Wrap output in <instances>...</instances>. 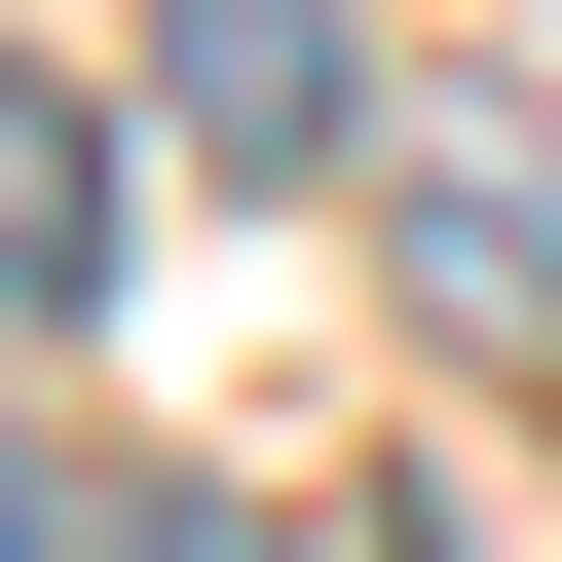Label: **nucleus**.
I'll use <instances>...</instances> for the list:
<instances>
[{
    "mask_svg": "<svg viewBox=\"0 0 562 562\" xmlns=\"http://www.w3.org/2000/svg\"><path fill=\"white\" fill-rule=\"evenodd\" d=\"M113 225H150V150H113V113L38 76V38H0V301L76 338V301H113Z\"/></svg>",
    "mask_w": 562,
    "mask_h": 562,
    "instance_id": "3",
    "label": "nucleus"
},
{
    "mask_svg": "<svg viewBox=\"0 0 562 562\" xmlns=\"http://www.w3.org/2000/svg\"><path fill=\"white\" fill-rule=\"evenodd\" d=\"M0 562H113V487H76V450H38V413H0Z\"/></svg>",
    "mask_w": 562,
    "mask_h": 562,
    "instance_id": "4",
    "label": "nucleus"
},
{
    "mask_svg": "<svg viewBox=\"0 0 562 562\" xmlns=\"http://www.w3.org/2000/svg\"><path fill=\"white\" fill-rule=\"evenodd\" d=\"M375 262H413V338H487V375H562V113H450V150L375 188Z\"/></svg>",
    "mask_w": 562,
    "mask_h": 562,
    "instance_id": "2",
    "label": "nucleus"
},
{
    "mask_svg": "<svg viewBox=\"0 0 562 562\" xmlns=\"http://www.w3.org/2000/svg\"><path fill=\"white\" fill-rule=\"evenodd\" d=\"M150 113H188V188H338L375 150V0H150Z\"/></svg>",
    "mask_w": 562,
    "mask_h": 562,
    "instance_id": "1",
    "label": "nucleus"
}]
</instances>
